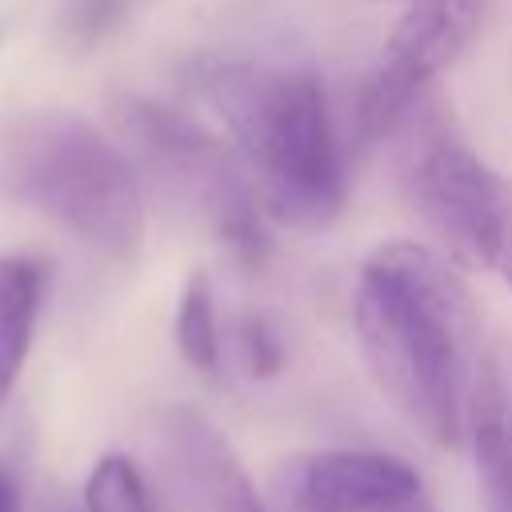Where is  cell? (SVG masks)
<instances>
[{
  "label": "cell",
  "instance_id": "cell-1",
  "mask_svg": "<svg viewBox=\"0 0 512 512\" xmlns=\"http://www.w3.org/2000/svg\"><path fill=\"white\" fill-rule=\"evenodd\" d=\"M352 328L384 400L432 444L460 448L468 392L488 344L456 264L416 240L380 244L360 264Z\"/></svg>",
  "mask_w": 512,
  "mask_h": 512
},
{
  "label": "cell",
  "instance_id": "cell-2",
  "mask_svg": "<svg viewBox=\"0 0 512 512\" xmlns=\"http://www.w3.org/2000/svg\"><path fill=\"white\" fill-rule=\"evenodd\" d=\"M196 84L256 176L268 216L296 228H324L340 216L348 168L316 68L208 60Z\"/></svg>",
  "mask_w": 512,
  "mask_h": 512
},
{
  "label": "cell",
  "instance_id": "cell-3",
  "mask_svg": "<svg viewBox=\"0 0 512 512\" xmlns=\"http://www.w3.org/2000/svg\"><path fill=\"white\" fill-rule=\"evenodd\" d=\"M0 184L12 200L68 228L88 248L132 260L144 196L132 160L72 112H28L0 136Z\"/></svg>",
  "mask_w": 512,
  "mask_h": 512
},
{
  "label": "cell",
  "instance_id": "cell-4",
  "mask_svg": "<svg viewBox=\"0 0 512 512\" xmlns=\"http://www.w3.org/2000/svg\"><path fill=\"white\" fill-rule=\"evenodd\" d=\"M484 0H412L408 12L384 40L380 64L368 72L356 112L352 140L356 148H372L400 132L412 108L424 100L432 80L448 72L472 36L480 32Z\"/></svg>",
  "mask_w": 512,
  "mask_h": 512
},
{
  "label": "cell",
  "instance_id": "cell-5",
  "mask_svg": "<svg viewBox=\"0 0 512 512\" xmlns=\"http://www.w3.org/2000/svg\"><path fill=\"white\" fill-rule=\"evenodd\" d=\"M260 496L264 512H392L420 496V476L392 452L308 448L284 456Z\"/></svg>",
  "mask_w": 512,
  "mask_h": 512
},
{
  "label": "cell",
  "instance_id": "cell-6",
  "mask_svg": "<svg viewBox=\"0 0 512 512\" xmlns=\"http://www.w3.org/2000/svg\"><path fill=\"white\" fill-rule=\"evenodd\" d=\"M172 484L188 512H264V496L244 472L228 436L192 404H176L160 420Z\"/></svg>",
  "mask_w": 512,
  "mask_h": 512
},
{
  "label": "cell",
  "instance_id": "cell-7",
  "mask_svg": "<svg viewBox=\"0 0 512 512\" xmlns=\"http://www.w3.org/2000/svg\"><path fill=\"white\" fill-rule=\"evenodd\" d=\"M464 444L476 456L484 508L512 512V340H492L480 356Z\"/></svg>",
  "mask_w": 512,
  "mask_h": 512
},
{
  "label": "cell",
  "instance_id": "cell-8",
  "mask_svg": "<svg viewBox=\"0 0 512 512\" xmlns=\"http://www.w3.org/2000/svg\"><path fill=\"white\" fill-rule=\"evenodd\" d=\"M44 296V268L28 256H0V404L8 400L32 348Z\"/></svg>",
  "mask_w": 512,
  "mask_h": 512
},
{
  "label": "cell",
  "instance_id": "cell-9",
  "mask_svg": "<svg viewBox=\"0 0 512 512\" xmlns=\"http://www.w3.org/2000/svg\"><path fill=\"white\" fill-rule=\"evenodd\" d=\"M176 348H180L184 364L204 376H212L220 368V324H216V304H212V288H208L204 272H192L180 292Z\"/></svg>",
  "mask_w": 512,
  "mask_h": 512
},
{
  "label": "cell",
  "instance_id": "cell-10",
  "mask_svg": "<svg viewBox=\"0 0 512 512\" xmlns=\"http://www.w3.org/2000/svg\"><path fill=\"white\" fill-rule=\"evenodd\" d=\"M84 504L88 512H160L140 468L124 452H108L96 460L84 484Z\"/></svg>",
  "mask_w": 512,
  "mask_h": 512
},
{
  "label": "cell",
  "instance_id": "cell-11",
  "mask_svg": "<svg viewBox=\"0 0 512 512\" xmlns=\"http://www.w3.org/2000/svg\"><path fill=\"white\" fill-rule=\"evenodd\" d=\"M476 264L492 268L512 288V180L508 176L496 180V196H492V212H488V228H484Z\"/></svg>",
  "mask_w": 512,
  "mask_h": 512
},
{
  "label": "cell",
  "instance_id": "cell-12",
  "mask_svg": "<svg viewBox=\"0 0 512 512\" xmlns=\"http://www.w3.org/2000/svg\"><path fill=\"white\" fill-rule=\"evenodd\" d=\"M236 348H240V364L248 376H276L284 368V340L276 332V324L268 316H244L236 328Z\"/></svg>",
  "mask_w": 512,
  "mask_h": 512
},
{
  "label": "cell",
  "instance_id": "cell-13",
  "mask_svg": "<svg viewBox=\"0 0 512 512\" xmlns=\"http://www.w3.org/2000/svg\"><path fill=\"white\" fill-rule=\"evenodd\" d=\"M0 512H20V504H16V488H12V480H8L4 468H0Z\"/></svg>",
  "mask_w": 512,
  "mask_h": 512
},
{
  "label": "cell",
  "instance_id": "cell-14",
  "mask_svg": "<svg viewBox=\"0 0 512 512\" xmlns=\"http://www.w3.org/2000/svg\"><path fill=\"white\" fill-rule=\"evenodd\" d=\"M392 512H432V508L424 504V496H416V500H408V504H400V508H392Z\"/></svg>",
  "mask_w": 512,
  "mask_h": 512
}]
</instances>
